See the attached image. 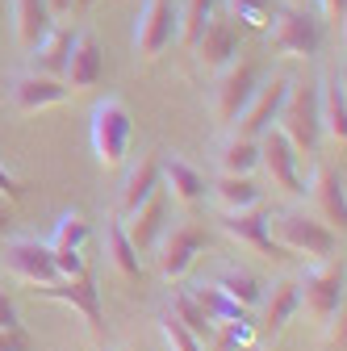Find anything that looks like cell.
Listing matches in <instances>:
<instances>
[{"label": "cell", "mask_w": 347, "mask_h": 351, "mask_svg": "<svg viewBox=\"0 0 347 351\" xmlns=\"http://www.w3.org/2000/svg\"><path fill=\"white\" fill-rule=\"evenodd\" d=\"M84 239H88V222H84V213L80 209H67L59 213V222H55V234L47 239L51 247H84Z\"/></svg>", "instance_id": "cell-32"}, {"label": "cell", "mask_w": 347, "mask_h": 351, "mask_svg": "<svg viewBox=\"0 0 347 351\" xmlns=\"http://www.w3.org/2000/svg\"><path fill=\"white\" fill-rule=\"evenodd\" d=\"M297 293H301V310L314 322L343 310V263H339V255H322L318 263H310L306 276L297 280Z\"/></svg>", "instance_id": "cell-4"}, {"label": "cell", "mask_w": 347, "mask_h": 351, "mask_svg": "<svg viewBox=\"0 0 347 351\" xmlns=\"http://www.w3.org/2000/svg\"><path fill=\"white\" fill-rule=\"evenodd\" d=\"M239 42H243V25L230 21L226 9H213L209 21H205V29L197 34V42H193L189 51L197 55V63H201L205 71H218V67H226L230 59H239Z\"/></svg>", "instance_id": "cell-12"}, {"label": "cell", "mask_w": 347, "mask_h": 351, "mask_svg": "<svg viewBox=\"0 0 347 351\" xmlns=\"http://www.w3.org/2000/svg\"><path fill=\"white\" fill-rule=\"evenodd\" d=\"M9 21H13V38L21 51H29L55 25V17L47 13V0H9Z\"/></svg>", "instance_id": "cell-25"}, {"label": "cell", "mask_w": 347, "mask_h": 351, "mask_svg": "<svg viewBox=\"0 0 347 351\" xmlns=\"http://www.w3.org/2000/svg\"><path fill=\"white\" fill-rule=\"evenodd\" d=\"M0 197H9V201L21 197V180H17V176H13L5 163H0Z\"/></svg>", "instance_id": "cell-39"}, {"label": "cell", "mask_w": 347, "mask_h": 351, "mask_svg": "<svg viewBox=\"0 0 347 351\" xmlns=\"http://www.w3.org/2000/svg\"><path fill=\"white\" fill-rule=\"evenodd\" d=\"M301 193L310 201V213L331 230H343L347 222V193H343V171L331 163H314L310 180H301Z\"/></svg>", "instance_id": "cell-11"}, {"label": "cell", "mask_w": 347, "mask_h": 351, "mask_svg": "<svg viewBox=\"0 0 347 351\" xmlns=\"http://www.w3.org/2000/svg\"><path fill=\"white\" fill-rule=\"evenodd\" d=\"M318 130L322 138H331L335 147L347 143V97H343V71H322L318 84Z\"/></svg>", "instance_id": "cell-17"}, {"label": "cell", "mask_w": 347, "mask_h": 351, "mask_svg": "<svg viewBox=\"0 0 347 351\" xmlns=\"http://www.w3.org/2000/svg\"><path fill=\"white\" fill-rule=\"evenodd\" d=\"M159 184H163V193L171 197V205L193 209V205L205 201V176H201L189 159H180V155L159 159Z\"/></svg>", "instance_id": "cell-20"}, {"label": "cell", "mask_w": 347, "mask_h": 351, "mask_svg": "<svg viewBox=\"0 0 347 351\" xmlns=\"http://www.w3.org/2000/svg\"><path fill=\"white\" fill-rule=\"evenodd\" d=\"M9 222H13V201H9V197H0V243L9 239Z\"/></svg>", "instance_id": "cell-40"}, {"label": "cell", "mask_w": 347, "mask_h": 351, "mask_svg": "<svg viewBox=\"0 0 347 351\" xmlns=\"http://www.w3.org/2000/svg\"><path fill=\"white\" fill-rule=\"evenodd\" d=\"M184 293L197 301V310H201L213 326H222V322H243V318H247L243 305H235L213 280H201V285H193V289H184Z\"/></svg>", "instance_id": "cell-26"}, {"label": "cell", "mask_w": 347, "mask_h": 351, "mask_svg": "<svg viewBox=\"0 0 347 351\" xmlns=\"http://www.w3.org/2000/svg\"><path fill=\"white\" fill-rule=\"evenodd\" d=\"M318 13H322L326 21L343 25V17H347V0H318Z\"/></svg>", "instance_id": "cell-38"}, {"label": "cell", "mask_w": 347, "mask_h": 351, "mask_svg": "<svg viewBox=\"0 0 347 351\" xmlns=\"http://www.w3.org/2000/svg\"><path fill=\"white\" fill-rule=\"evenodd\" d=\"M67 51H71V29H63V25L55 21V25L25 51V67H29V71H42V75H63Z\"/></svg>", "instance_id": "cell-22"}, {"label": "cell", "mask_w": 347, "mask_h": 351, "mask_svg": "<svg viewBox=\"0 0 347 351\" xmlns=\"http://www.w3.org/2000/svg\"><path fill=\"white\" fill-rule=\"evenodd\" d=\"M159 335H163L167 351H205V343H201L193 330H184V326H180V318L171 314V310H163V314H159Z\"/></svg>", "instance_id": "cell-34"}, {"label": "cell", "mask_w": 347, "mask_h": 351, "mask_svg": "<svg viewBox=\"0 0 347 351\" xmlns=\"http://www.w3.org/2000/svg\"><path fill=\"white\" fill-rule=\"evenodd\" d=\"M218 230L226 239L259 251V255H285L272 243V234H268V213H264V205H251V209H239V213H218Z\"/></svg>", "instance_id": "cell-18"}, {"label": "cell", "mask_w": 347, "mask_h": 351, "mask_svg": "<svg viewBox=\"0 0 347 351\" xmlns=\"http://www.w3.org/2000/svg\"><path fill=\"white\" fill-rule=\"evenodd\" d=\"M167 310L176 314V318H180V326H184V330H193V335H197L201 343H205V339L213 335V322H209V318H205V314L197 310V301H193V297H189L184 289H176V293H171V305H167Z\"/></svg>", "instance_id": "cell-31"}, {"label": "cell", "mask_w": 347, "mask_h": 351, "mask_svg": "<svg viewBox=\"0 0 347 351\" xmlns=\"http://www.w3.org/2000/svg\"><path fill=\"white\" fill-rule=\"evenodd\" d=\"M255 88V67L247 59H230L226 67L213 71V88H209V117L218 125H230L235 113L243 109V101Z\"/></svg>", "instance_id": "cell-10"}, {"label": "cell", "mask_w": 347, "mask_h": 351, "mask_svg": "<svg viewBox=\"0 0 347 351\" xmlns=\"http://www.w3.org/2000/svg\"><path fill=\"white\" fill-rule=\"evenodd\" d=\"M268 234L285 255H310V259L335 255V243H339L335 230L306 209H289L280 217H268Z\"/></svg>", "instance_id": "cell-3"}, {"label": "cell", "mask_w": 347, "mask_h": 351, "mask_svg": "<svg viewBox=\"0 0 347 351\" xmlns=\"http://www.w3.org/2000/svg\"><path fill=\"white\" fill-rule=\"evenodd\" d=\"M285 88H289V75H280V71H276V75H268L264 84L255 80L251 97L243 101V109H239V113H235V121H230V134H239V138H259L264 130H272Z\"/></svg>", "instance_id": "cell-7"}, {"label": "cell", "mask_w": 347, "mask_h": 351, "mask_svg": "<svg viewBox=\"0 0 347 351\" xmlns=\"http://www.w3.org/2000/svg\"><path fill=\"white\" fill-rule=\"evenodd\" d=\"M21 326V318H17V305H13V297L0 289V330H17Z\"/></svg>", "instance_id": "cell-37"}, {"label": "cell", "mask_w": 347, "mask_h": 351, "mask_svg": "<svg viewBox=\"0 0 347 351\" xmlns=\"http://www.w3.org/2000/svg\"><path fill=\"white\" fill-rule=\"evenodd\" d=\"M268 38H272V47L285 55V59H310L318 55V21L301 9V5H280L272 9L268 17Z\"/></svg>", "instance_id": "cell-5"}, {"label": "cell", "mask_w": 347, "mask_h": 351, "mask_svg": "<svg viewBox=\"0 0 347 351\" xmlns=\"http://www.w3.org/2000/svg\"><path fill=\"white\" fill-rule=\"evenodd\" d=\"M121 222V230H125V239L139 247V255L143 251H151L155 247V239L163 234V226H167V193H163V184L139 205V209H130L125 217H117Z\"/></svg>", "instance_id": "cell-19"}, {"label": "cell", "mask_w": 347, "mask_h": 351, "mask_svg": "<svg viewBox=\"0 0 347 351\" xmlns=\"http://www.w3.org/2000/svg\"><path fill=\"white\" fill-rule=\"evenodd\" d=\"M34 293L42 297V301H59V305H67V310H75L84 322H88V335L93 339H101L105 335V314H101V289H97V280L84 272V276H75V280H51V285H34Z\"/></svg>", "instance_id": "cell-9"}, {"label": "cell", "mask_w": 347, "mask_h": 351, "mask_svg": "<svg viewBox=\"0 0 347 351\" xmlns=\"http://www.w3.org/2000/svg\"><path fill=\"white\" fill-rule=\"evenodd\" d=\"M255 147H259V163L255 167H264V176H268V184L272 189H285L289 197H301V171H297V151L276 134V130H264V134L255 138Z\"/></svg>", "instance_id": "cell-15"}, {"label": "cell", "mask_w": 347, "mask_h": 351, "mask_svg": "<svg viewBox=\"0 0 347 351\" xmlns=\"http://www.w3.org/2000/svg\"><path fill=\"white\" fill-rule=\"evenodd\" d=\"M259 326H264V330H280L297 310H301V293H297V280H276L272 289H264V293H259Z\"/></svg>", "instance_id": "cell-24"}, {"label": "cell", "mask_w": 347, "mask_h": 351, "mask_svg": "<svg viewBox=\"0 0 347 351\" xmlns=\"http://www.w3.org/2000/svg\"><path fill=\"white\" fill-rule=\"evenodd\" d=\"M318 326H322V347H326V351H343V335H347V314H343V310H335V314H331V318H322Z\"/></svg>", "instance_id": "cell-36"}, {"label": "cell", "mask_w": 347, "mask_h": 351, "mask_svg": "<svg viewBox=\"0 0 347 351\" xmlns=\"http://www.w3.org/2000/svg\"><path fill=\"white\" fill-rule=\"evenodd\" d=\"M155 263L163 280H180L189 276V268L197 263V255L205 251V230L197 222H180V226H163V234L155 239Z\"/></svg>", "instance_id": "cell-6"}, {"label": "cell", "mask_w": 347, "mask_h": 351, "mask_svg": "<svg viewBox=\"0 0 347 351\" xmlns=\"http://www.w3.org/2000/svg\"><path fill=\"white\" fill-rule=\"evenodd\" d=\"M205 193H209V205L218 213H239L251 205H264V189L251 176H218V180L205 184Z\"/></svg>", "instance_id": "cell-21"}, {"label": "cell", "mask_w": 347, "mask_h": 351, "mask_svg": "<svg viewBox=\"0 0 347 351\" xmlns=\"http://www.w3.org/2000/svg\"><path fill=\"white\" fill-rule=\"evenodd\" d=\"M159 189V155H143L139 163H130L121 193H117V217H125L130 209H139L151 193Z\"/></svg>", "instance_id": "cell-23"}, {"label": "cell", "mask_w": 347, "mask_h": 351, "mask_svg": "<svg viewBox=\"0 0 347 351\" xmlns=\"http://www.w3.org/2000/svg\"><path fill=\"white\" fill-rule=\"evenodd\" d=\"M272 130H276V134H280L297 155H306V159L318 155L322 130H318V93H314L310 80L289 75V88H285V97H280V109H276Z\"/></svg>", "instance_id": "cell-1"}, {"label": "cell", "mask_w": 347, "mask_h": 351, "mask_svg": "<svg viewBox=\"0 0 347 351\" xmlns=\"http://www.w3.org/2000/svg\"><path fill=\"white\" fill-rule=\"evenodd\" d=\"M0 259H5V268L17 276V280H25L29 289L34 285H51V280H59L55 276V259H51V247L42 243V239H5L0 243Z\"/></svg>", "instance_id": "cell-13"}, {"label": "cell", "mask_w": 347, "mask_h": 351, "mask_svg": "<svg viewBox=\"0 0 347 351\" xmlns=\"http://www.w3.org/2000/svg\"><path fill=\"white\" fill-rule=\"evenodd\" d=\"M289 5H297V0H289Z\"/></svg>", "instance_id": "cell-44"}, {"label": "cell", "mask_w": 347, "mask_h": 351, "mask_svg": "<svg viewBox=\"0 0 347 351\" xmlns=\"http://www.w3.org/2000/svg\"><path fill=\"white\" fill-rule=\"evenodd\" d=\"M105 259L113 263V272H121V276H139L143 272V255H139L134 243L125 239V230H121L117 217L105 226Z\"/></svg>", "instance_id": "cell-28"}, {"label": "cell", "mask_w": 347, "mask_h": 351, "mask_svg": "<svg viewBox=\"0 0 347 351\" xmlns=\"http://www.w3.org/2000/svg\"><path fill=\"white\" fill-rule=\"evenodd\" d=\"M226 5V13H230V21H243V25H251V29H268V17H272V0H222Z\"/></svg>", "instance_id": "cell-33"}, {"label": "cell", "mask_w": 347, "mask_h": 351, "mask_svg": "<svg viewBox=\"0 0 347 351\" xmlns=\"http://www.w3.org/2000/svg\"><path fill=\"white\" fill-rule=\"evenodd\" d=\"M88 138H93V155L101 167H121L130 155V138H134V117L121 97H105L93 105L88 117Z\"/></svg>", "instance_id": "cell-2"}, {"label": "cell", "mask_w": 347, "mask_h": 351, "mask_svg": "<svg viewBox=\"0 0 347 351\" xmlns=\"http://www.w3.org/2000/svg\"><path fill=\"white\" fill-rule=\"evenodd\" d=\"M47 13L59 21V17H71L75 13V0H47Z\"/></svg>", "instance_id": "cell-41"}, {"label": "cell", "mask_w": 347, "mask_h": 351, "mask_svg": "<svg viewBox=\"0 0 347 351\" xmlns=\"http://www.w3.org/2000/svg\"><path fill=\"white\" fill-rule=\"evenodd\" d=\"M171 42H176V0H143L134 21V55L155 63Z\"/></svg>", "instance_id": "cell-8"}, {"label": "cell", "mask_w": 347, "mask_h": 351, "mask_svg": "<svg viewBox=\"0 0 347 351\" xmlns=\"http://www.w3.org/2000/svg\"><path fill=\"white\" fill-rule=\"evenodd\" d=\"M51 247V243H47ZM51 259H55V276L59 280H75V276H84L88 268H84V255L75 251V247H51Z\"/></svg>", "instance_id": "cell-35"}, {"label": "cell", "mask_w": 347, "mask_h": 351, "mask_svg": "<svg viewBox=\"0 0 347 351\" xmlns=\"http://www.w3.org/2000/svg\"><path fill=\"white\" fill-rule=\"evenodd\" d=\"M71 93H67V84L59 75H42V71H21L13 75L9 84V105L17 113H42V109H51V105H63Z\"/></svg>", "instance_id": "cell-16"}, {"label": "cell", "mask_w": 347, "mask_h": 351, "mask_svg": "<svg viewBox=\"0 0 347 351\" xmlns=\"http://www.w3.org/2000/svg\"><path fill=\"white\" fill-rule=\"evenodd\" d=\"M93 5V0H75V9H88Z\"/></svg>", "instance_id": "cell-42"}, {"label": "cell", "mask_w": 347, "mask_h": 351, "mask_svg": "<svg viewBox=\"0 0 347 351\" xmlns=\"http://www.w3.org/2000/svg\"><path fill=\"white\" fill-rule=\"evenodd\" d=\"M213 163H218V176H251L255 163H259V147H255V138H239V134H230V138L218 147Z\"/></svg>", "instance_id": "cell-27"}, {"label": "cell", "mask_w": 347, "mask_h": 351, "mask_svg": "<svg viewBox=\"0 0 347 351\" xmlns=\"http://www.w3.org/2000/svg\"><path fill=\"white\" fill-rule=\"evenodd\" d=\"M251 351H264V347H251Z\"/></svg>", "instance_id": "cell-43"}, {"label": "cell", "mask_w": 347, "mask_h": 351, "mask_svg": "<svg viewBox=\"0 0 347 351\" xmlns=\"http://www.w3.org/2000/svg\"><path fill=\"white\" fill-rule=\"evenodd\" d=\"M213 285H218L235 305H243V310H255V301H259V293H264V285H259L247 268H235V263H230V268H222L218 276H213Z\"/></svg>", "instance_id": "cell-29"}, {"label": "cell", "mask_w": 347, "mask_h": 351, "mask_svg": "<svg viewBox=\"0 0 347 351\" xmlns=\"http://www.w3.org/2000/svg\"><path fill=\"white\" fill-rule=\"evenodd\" d=\"M213 9H218V0H180L176 5V42L180 47H193Z\"/></svg>", "instance_id": "cell-30"}, {"label": "cell", "mask_w": 347, "mask_h": 351, "mask_svg": "<svg viewBox=\"0 0 347 351\" xmlns=\"http://www.w3.org/2000/svg\"><path fill=\"white\" fill-rule=\"evenodd\" d=\"M105 75V51H101V38L93 29H80L71 34V51H67V63H63V84L67 93H88L97 88Z\"/></svg>", "instance_id": "cell-14"}]
</instances>
